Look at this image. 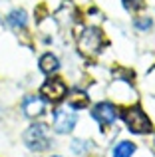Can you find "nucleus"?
Instances as JSON below:
<instances>
[{"instance_id": "obj_1", "label": "nucleus", "mask_w": 155, "mask_h": 157, "mask_svg": "<svg viewBox=\"0 0 155 157\" xmlns=\"http://www.w3.org/2000/svg\"><path fill=\"white\" fill-rule=\"evenodd\" d=\"M105 44L104 40V32L96 26H88L80 32L78 36V48L84 56H96L101 52V46Z\"/></svg>"}, {"instance_id": "obj_2", "label": "nucleus", "mask_w": 155, "mask_h": 157, "mask_svg": "<svg viewBox=\"0 0 155 157\" xmlns=\"http://www.w3.org/2000/svg\"><path fill=\"white\" fill-rule=\"evenodd\" d=\"M50 129L44 123H34L26 129L24 133V143L30 147L32 151H46L50 147Z\"/></svg>"}, {"instance_id": "obj_3", "label": "nucleus", "mask_w": 155, "mask_h": 157, "mask_svg": "<svg viewBox=\"0 0 155 157\" xmlns=\"http://www.w3.org/2000/svg\"><path fill=\"white\" fill-rule=\"evenodd\" d=\"M121 117H123V121L127 123L129 131H133V133H149V131L153 129L151 127V121H149V117L143 113V109H141L139 105H133V107H127V109H123V113H121Z\"/></svg>"}, {"instance_id": "obj_4", "label": "nucleus", "mask_w": 155, "mask_h": 157, "mask_svg": "<svg viewBox=\"0 0 155 157\" xmlns=\"http://www.w3.org/2000/svg\"><path fill=\"white\" fill-rule=\"evenodd\" d=\"M66 92H68V88L60 78H50V80H46L44 86L40 88V94H42L44 98H48V101H52V104H58L60 100H64Z\"/></svg>"}, {"instance_id": "obj_5", "label": "nucleus", "mask_w": 155, "mask_h": 157, "mask_svg": "<svg viewBox=\"0 0 155 157\" xmlns=\"http://www.w3.org/2000/svg\"><path fill=\"white\" fill-rule=\"evenodd\" d=\"M78 121V115L74 113L72 109H68V107H58V109L54 111V129L58 131V133H68V131L74 129Z\"/></svg>"}, {"instance_id": "obj_6", "label": "nucleus", "mask_w": 155, "mask_h": 157, "mask_svg": "<svg viewBox=\"0 0 155 157\" xmlns=\"http://www.w3.org/2000/svg\"><path fill=\"white\" fill-rule=\"evenodd\" d=\"M92 115L101 127H108V125H112V123L115 121L117 109H115V105L109 104V101H101V104H97L92 109Z\"/></svg>"}, {"instance_id": "obj_7", "label": "nucleus", "mask_w": 155, "mask_h": 157, "mask_svg": "<svg viewBox=\"0 0 155 157\" xmlns=\"http://www.w3.org/2000/svg\"><path fill=\"white\" fill-rule=\"evenodd\" d=\"M22 109L28 117H40L44 113V109H46V104L38 96H26L22 101Z\"/></svg>"}, {"instance_id": "obj_8", "label": "nucleus", "mask_w": 155, "mask_h": 157, "mask_svg": "<svg viewBox=\"0 0 155 157\" xmlns=\"http://www.w3.org/2000/svg\"><path fill=\"white\" fill-rule=\"evenodd\" d=\"M68 104H70V107H74V109H81V107H88L89 98H88V94L81 92V90H72L70 98H68Z\"/></svg>"}, {"instance_id": "obj_9", "label": "nucleus", "mask_w": 155, "mask_h": 157, "mask_svg": "<svg viewBox=\"0 0 155 157\" xmlns=\"http://www.w3.org/2000/svg\"><path fill=\"white\" fill-rule=\"evenodd\" d=\"M26 12L22 10V8H16V10H12L10 14H8V24H10L12 28H16V30H20V28H26Z\"/></svg>"}, {"instance_id": "obj_10", "label": "nucleus", "mask_w": 155, "mask_h": 157, "mask_svg": "<svg viewBox=\"0 0 155 157\" xmlns=\"http://www.w3.org/2000/svg\"><path fill=\"white\" fill-rule=\"evenodd\" d=\"M60 68V62L56 56H52V54H44L42 58H40V70H42L44 74H54L58 72Z\"/></svg>"}, {"instance_id": "obj_11", "label": "nucleus", "mask_w": 155, "mask_h": 157, "mask_svg": "<svg viewBox=\"0 0 155 157\" xmlns=\"http://www.w3.org/2000/svg\"><path fill=\"white\" fill-rule=\"evenodd\" d=\"M135 153V143L131 141H121L113 147V157H131Z\"/></svg>"}, {"instance_id": "obj_12", "label": "nucleus", "mask_w": 155, "mask_h": 157, "mask_svg": "<svg viewBox=\"0 0 155 157\" xmlns=\"http://www.w3.org/2000/svg\"><path fill=\"white\" fill-rule=\"evenodd\" d=\"M123 4H125L127 10H141V8L145 6L143 0H123Z\"/></svg>"}, {"instance_id": "obj_13", "label": "nucleus", "mask_w": 155, "mask_h": 157, "mask_svg": "<svg viewBox=\"0 0 155 157\" xmlns=\"http://www.w3.org/2000/svg\"><path fill=\"white\" fill-rule=\"evenodd\" d=\"M151 18H139L135 20V28H139V30H147V28H151Z\"/></svg>"}, {"instance_id": "obj_14", "label": "nucleus", "mask_w": 155, "mask_h": 157, "mask_svg": "<svg viewBox=\"0 0 155 157\" xmlns=\"http://www.w3.org/2000/svg\"><path fill=\"white\" fill-rule=\"evenodd\" d=\"M72 149H74L76 153H81V151L85 149V143H84V141H80V139H76V141H74V147H72Z\"/></svg>"}, {"instance_id": "obj_15", "label": "nucleus", "mask_w": 155, "mask_h": 157, "mask_svg": "<svg viewBox=\"0 0 155 157\" xmlns=\"http://www.w3.org/2000/svg\"><path fill=\"white\" fill-rule=\"evenodd\" d=\"M52 157H60V155H52Z\"/></svg>"}]
</instances>
